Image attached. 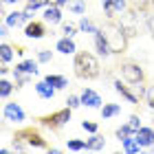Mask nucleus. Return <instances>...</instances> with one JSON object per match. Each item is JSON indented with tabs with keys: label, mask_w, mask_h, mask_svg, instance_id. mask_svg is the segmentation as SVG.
Wrapping results in <instances>:
<instances>
[{
	"label": "nucleus",
	"mask_w": 154,
	"mask_h": 154,
	"mask_svg": "<svg viewBox=\"0 0 154 154\" xmlns=\"http://www.w3.org/2000/svg\"><path fill=\"white\" fill-rule=\"evenodd\" d=\"M13 139H20V141L26 143L29 148H46V139L42 137L38 130H33V128H22V130H18L16 134H13Z\"/></svg>",
	"instance_id": "nucleus-5"
},
{
	"label": "nucleus",
	"mask_w": 154,
	"mask_h": 154,
	"mask_svg": "<svg viewBox=\"0 0 154 154\" xmlns=\"http://www.w3.org/2000/svg\"><path fill=\"white\" fill-rule=\"evenodd\" d=\"M53 60V53L46 51V48H40L38 51V62H51Z\"/></svg>",
	"instance_id": "nucleus-33"
},
{
	"label": "nucleus",
	"mask_w": 154,
	"mask_h": 154,
	"mask_svg": "<svg viewBox=\"0 0 154 154\" xmlns=\"http://www.w3.org/2000/svg\"><path fill=\"white\" fill-rule=\"evenodd\" d=\"M68 9L73 13H84L86 11V2L84 0H73V2H68Z\"/></svg>",
	"instance_id": "nucleus-26"
},
{
	"label": "nucleus",
	"mask_w": 154,
	"mask_h": 154,
	"mask_svg": "<svg viewBox=\"0 0 154 154\" xmlns=\"http://www.w3.org/2000/svg\"><path fill=\"white\" fill-rule=\"evenodd\" d=\"M0 73H2V75H7V73H9V66H7V64H2V68H0Z\"/></svg>",
	"instance_id": "nucleus-39"
},
{
	"label": "nucleus",
	"mask_w": 154,
	"mask_h": 154,
	"mask_svg": "<svg viewBox=\"0 0 154 154\" xmlns=\"http://www.w3.org/2000/svg\"><path fill=\"white\" fill-rule=\"evenodd\" d=\"M82 128L86 130V132H90V134H95V132L99 130V125H97L95 121H88V119H84V121H82Z\"/></svg>",
	"instance_id": "nucleus-29"
},
{
	"label": "nucleus",
	"mask_w": 154,
	"mask_h": 154,
	"mask_svg": "<svg viewBox=\"0 0 154 154\" xmlns=\"http://www.w3.org/2000/svg\"><path fill=\"white\" fill-rule=\"evenodd\" d=\"M77 26H79V31H84V33H95L97 29H99V26H97L93 20H88V18H82Z\"/></svg>",
	"instance_id": "nucleus-22"
},
{
	"label": "nucleus",
	"mask_w": 154,
	"mask_h": 154,
	"mask_svg": "<svg viewBox=\"0 0 154 154\" xmlns=\"http://www.w3.org/2000/svg\"><path fill=\"white\" fill-rule=\"evenodd\" d=\"M103 31H106V35H108L112 53L121 55L125 51V46H128V33H125V29L121 26V22H112V20H110V22L103 26Z\"/></svg>",
	"instance_id": "nucleus-2"
},
{
	"label": "nucleus",
	"mask_w": 154,
	"mask_h": 154,
	"mask_svg": "<svg viewBox=\"0 0 154 154\" xmlns=\"http://www.w3.org/2000/svg\"><path fill=\"white\" fill-rule=\"evenodd\" d=\"M128 125H130L132 130H134V134H137V130L141 128V117H139V115H130V119H128Z\"/></svg>",
	"instance_id": "nucleus-30"
},
{
	"label": "nucleus",
	"mask_w": 154,
	"mask_h": 154,
	"mask_svg": "<svg viewBox=\"0 0 154 154\" xmlns=\"http://www.w3.org/2000/svg\"><path fill=\"white\" fill-rule=\"evenodd\" d=\"M66 106L75 110L77 106H82V97H77V95H68V99H66Z\"/></svg>",
	"instance_id": "nucleus-32"
},
{
	"label": "nucleus",
	"mask_w": 154,
	"mask_h": 154,
	"mask_svg": "<svg viewBox=\"0 0 154 154\" xmlns=\"http://www.w3.org/2000/svg\"><path fill=\"white\" fill-rule=\"evenodd\" d=\"M44 82H48V84H51V86L53 88H66L68 86V79H66V77L64 75H51V73H48L46 77H44Z\"/></svg>",
	"instance_id": "nucleus-18"
},
{
	"label": "nucleus",
	"mask_w": 154,
	"mask_h": 154,
	"mask_svg": "<svg viewBox=\"0 0 154 154\" xmlns=\"http://www.w3.org/2000/svg\"><path fill=\"white\" fill-rule=\"evenodd\" d=\"M101 7H103V13H106V18L112 20L115 13H117V9H115V0H101Z\"/></svg>",
	"instance_id": "nucleus-25"
},
{
	"label": "nucleus",
	"mask_w": 154,
	"mask_h": 154,
	"mask_svg": "<svg viewBox=\"0 0 154 154\" xmlns=\"http://www.w3.org/2000/svg\"><path fill=\"white\" fill-rule=\"evenodd\" d=\"M55 5H60V7H64V5H68V2H73V0H53Z\"/></svg>",
	"instance_id": "nucleus-38"
},
{
	"label": "nucleus",
	"mask_w": 154,
	"mask_h": 154,
	"mask_svg": "<svg viewBox=\"0 0 154 154\" xmlns=\"http://www.w3.org/2000/svg\"><path fill=\"white\" fill-rule=\"evenodd\" d=\"M11 90H13V84H11L9 79H2V82H0V95H2V97H9Z\"/></svg>",
	"instance_id": "nucleus-28"
},
{
	"label": "nucleus",
	"mask_w": 154,
	"mask_h": 154,
	"mask_svg": "<svg viewBox=\"0 0 154 154\" xmlns=\"http://www.w3.org/2000/svg\"><path fill=\"white\" fill-rule=\"evenodd\" d=\"M73 68H75V75L79 79H97L101 75V66H99V60L95 57L93 53L88 51H77L75 53V62H73Z\"/></svg>",
	"instance_id": "nucleus-1"
},
{
	"label": "nucleus",
	"mask_w": 154,
	"mask_h": 154,
	"mask_svg": "<svg viewBox=\"0 0 154 154\" xmlns=\"http://www.w3.org/2000/svg\"><path fill=\"white\" fill-rule=\"evenodd\" d=\"M55 48H57L60 53H64V55H73V53H77V46H75V42H73V38H68V35H64L62 40H57Z\"/></svg>",
	"instance_id": "nucleus-14"
},
{
	"label": "nucleus",
	"mask_w": 154,
	"mask_h": 154,
	"mask_svg": "<svg viewBox=\"0 0 154 154\" xmlns=\"http://www.w3.org/2000/svg\"><path fill=\"white\" fill-rule=\"evenodd\" d=\"M71 115H73V108H62L57 110V112H53V115H44V117H40L38 121L40 125H44V128H51V130H60L62 125H66L68 121H71Z\"/></svg>",
	"instance_id": "nucleus-4"
},
{
	"label": "nucleus",
	"mask_w": 154,
	"mask_h": 154,
	"mask_svg": "<svg viewBox=\"0 0 154 154\" xmlns=\"http://www.w3.org/2000/svg\"><path fill=\"white\" fill-rule=\"evenodd\" d=\"M2 2H5V5H18L20 0H2Z\"/></svg>",
	"instance_id": "nucleus-40"
},
{
	"label": "nucleus",
	"mask_w": 154,
	"mask_h": 154,
	"mask_svg": "<svg viewBox=\"0 0 154 154\" xmlns=\"http://www.w3.org/2000/svg\"><path fill=\"white\" fill-rule=\"evenodd\" d=\"M5 119L7 121H13V123H22L26 119V115H24V110L13 101V103H5Z\"/></svg>",
	"instance_id": "nucleus-8"
},
{
	"label": "nucleus",
	"mask_w": 154,
	"mask_h": 154,
	"mask_svg": "<svg viewBox=\"0 0 154 154\" xmlns=\"http://www.w3.org/2000/svg\"><path fill=\"white\" fill-rule=\"evenodd\" d=\"M121 143H123V150H125V152H130V154L141 152V148H143V145L137 141V137H128V139H123Z\"/></svg>",
	"instance_id": "nucleus-19"
},
{
	"label": "nucleus",
	"mask_w": 154,
	"mask_h": 154,
	"mask_svg": "<svg viewBox=\"0 0 154 154\" xmlns=\"http://www.w3.org/2000/svg\"><path fill=\"white\" fill-rule=\"evenodd\" d=\"M119 112H121V106H119V103H103V108H101V117L103 119L117 117Z\"/></svg>",
	"instance_id": "nucleus-20"
},
{
	"label": "nucleus",
	"mask_w": 154,
	"mask_h": 154,
	"mask_svg": "<svg viewBox=\"0 0 154 154\" xmlns=\"http://www.w3.org/2000/svg\"><path fill=\"white\" fill-rule=\"evenodd\" d=\"M77 29H79V26H75V24H71V22H66L64 26H62V33H64V35H68V38H73L75 33H77Z\"/></svg>",
	"instance_id": "nucleus-31"
},
{
	"label": "nucleus",
	"mask_w": 154,
	"mask_h": 154,
	"mask_svg": "<svg viewBox=\"0 0 154 154\" xmlns=\"http://www.w3.org/2000/svg\"><path fill=\"white\" fill-rule=\"evenodd\" d=\"M132 5H134L137 11H145V9L152 5V0H132Z\"/></svg>",
	"instance_id": "nucleus-34"
},
{
	"label": "nucleus",
	"mask_w": 154,
	"mask_h": 154,
	"mask_svg": "<svg viewBox=\"0 0 154 154\" xmlns=\"http://www.w3.org/2000/svg\"><path fill=\"white\" fill-rule=\"evenodd\" d=\"M16 68L22 71V73H26V75H38V71H40L35 60H24V62H20V64H16Z\"/></svg>",
	"instance_id": "nucleus-17"
},
{
	"label": "nucleus",
	"mask_w": 154,
	"mask_h": 154,
	"mask_svg": "<svg viewBox=\"0 0 154 154\" xmlns=\"http://www.w3.org/2000/svg\"><path fill=\"white\" fill-rule=\"evenodd\" d=\"M117 68H119V73H121V79L125 84H130V86L145 82V73H143V68L139 66L137 62H121Z\"/></svg>",
	"instance_id": "nucleus-3"
},
{
	"label": "nucleus",
	"mask_w": 154,
	"mask_h": 154,
	"mask_svg": "<svg viewBox=\"0 0 154 154\" xmlns=\"http://www.w3.org/2000/svg\"><path fill=\"white\" fill-rule=\"evenodd\" d=\"M48 5H51V0H29V2H26V9L35 11V9H40V7H48Z\"/></svg>",
	"instance_id": "nucleus-27"
},
{
	"label": "nucleus",
	"mask_w": 154,
	"mask_h": 154,
	"mask_svg": "<svg viewBox=\"0 0 154 154\" xmlns=\"http://www.w3.org/2000/svg\"><path fill=\"white\" fill-rule=\"evenodd\" d=\"M145 24H148L150 33L154 35V13H145Z\"/></svg>",
	"instance_id": "nucleus-37"
},
{
	"label": "nucleus",
	"mask_w": 154,
	"mask_h": 154,
	"mask_svg": "<svg viewBox=\"0 0 154 154\" xmlns=\"http://www.w3.org/2000/svg\"><path fill=\"white\" fill-rule=\"evenodd\" d=\"M0 60H2V64H9V62L13 60V46L11 44H5L0 46Z\"/></svg>",
	"instance_id": "nucleus-21"
},
{
	"label": "nucleus",
	"mask_w": 154,
	"mask_h": 154,
	"mask_svg": "<svg viewBox=\"0 0 154 154\" xmlns=\"http://www.w3.org/2000/svg\"><path fill=\"white\" fill-rule=\"evenodd\" d=\"M5 22L9 24L11 29H18L20 24L31 22V11L29 9H24V11H11V13H7V16H5Z\"/></svg>",
	"instance_id": "nucleus-7"
},
{
	"label": "nucleus",
	"mask_w": 154,
	"mask_h": 154,
	"mask_svg": "<svg viewBox=\"0 0 154 154\" xmlns=\"http://www.w3.org/2000/svg\"><path fill=\"white\" fill-rule=\"evenodd\" d=\"M115 9L117 13H125L128 11V0H115Z\"/></svg>",
	"instance_id": "nucleus-36"
},
{
	"label": "nucleus",
	"mask_w": 154,
	"mask_h": 154,
	"mask_svg": "<svg viewBox=\"0 0 154 154\" xmlns=\"http://www.w3.org/2000/svg\"><path fill=\"white\" fill-rule=\"evenodd\" d=\"M145 101H148L150 110H154V86H150L148 90H145Z\"/></svg>",
	"instance_id": "nucleus-35"
},
{
	"label": "nucleus",
	"mask_w": 154,
	"mask_h": 154,
	"mask_svg": "<svg viewBox=\"0 0 154 154\" xmlns=\"http://www.w3.org/2000/svg\"><path fill=\"white\" fill-rule=\"evenodd\" d=\"M137 141L143 145V148H154V125L152 128H145V125H141V128L137 130Z\"/></svg>",
	"instance_id": "nucleus-11"
},
{
	"label": "nucleus",
	"mask_w": 154,
	"mask_h": 154,
	"mask_svg": "<svg viewBox=\"0 0 154 154\" xmlns=\"http://www.w3.org/2000/svg\"><path fill=\"white\" fill-rule=\"evenodd\" d=\"M103 145H106V139L95 132V134L86 141V150H90V152H99V150H103Z\"/></svg>",
	"instance_id": "nucleus-16"
},
{
	"label": "nucleus",
	"mask_w": 154,
	"mask_h": 154,
	"mask_svg": "<svg viewBox=\"0 0 154 154\" xmlns=\"http://www.w3.org/2000/svg\"><path fill=\"white\" fill-rule=\"evenodd\" d=\"M115 134H117L119 141H123V139H128V137H134V130H132L130 125L125 123V125H121V128H117V130H115Z\"/></svg>",
	"instance_id": "nucleus-23"
},
{
	"label": "nucleus",
	"mask_w": 154,
	"mask_h": 154,
	"mask_svg": "<svg viewBox=\"0 0 154 154\" xmlns=\"http://www.w3.org/2000/svg\"><path fill=\"white\" fill-rule=\"evenodd\" d=\"M152 7H154V0H152Z\"/></svg>",
	"instance_id": "nucleus-41"
},
{
	"label": "nucleus",
	"mask_w": 154,
	"mask_h": 154,
	"mask_svg": "<svg viewBox=\"0 0 154 154\" xmlns=\"http://www.w3.org/2000/svg\"><path fill=\"white\" fill-rule=\"evenodd\" d=\"M66 148L71 150V152L86 150V141H82V139H68V141H66Z\"/></svg>",
	"instance_id": "nucleus-24"
},
{
	"label": "nucleus",
	"mask_w": 154,
	"mask_h": 154,
	"mask_svg": "<svg viewBox=\"0 0 154 154\" xmlns=\"http://www.w3.org/2000/svg\"><path fill=\"white\" fill-rule=\"evenodd\" d=\"M79 97H82V106H88V108H101V97H99V93H95L93 88H84Z\"/></svg>",
	"instance_id": "nucleus-10"
},
{
	"label": "nucleus",
	"mask_w": 154,
	"mask_h": 154,
	"mask_svg": "<svg viewBox=\"0 0 154 154\" xmlns=\"http://www.w3.org/2000/svg\"><path fill=\"white\" fill-rule=\"evenodd\" d=\"M115 90L119 95L123 97V99H128L130 103H139V97H137V93H132V90L125 86V82H121V79H117L115 82Z\"/></svg>",
	"instance_id": "nucleus-13"
},
{
	"label": "nucleus",
	"mask_w": 154,
	"mask_h": 154,
	"mask_svg": "<svg viewBox=\"0 0 154 154\" xmlns=\"http://www.w3.org/2000/svg\"><path fill=\"white\" fill-rule=\"evenodd\" d=\"M24 35H26V38H31V40H40V38H44V35H46V24H44V22H40V20H31V22L26 24V29H24Z\"/></svg>",
	"instance_id": "nucleus-9"
},
{
	"label": "nucleus",
	"mask_w": 154,
	"mask_h": 154,
	"mask_svg": "<svg viewBox=\"0 0 154 154\" xmlns=\"http://www.w3.org/2000/svg\"><path fill=\"white\" fill-rule=\"evenodd\" d=\"M55 90H57V88H53L51 84L44 82V79L35 84V93L42 97V99H53V97H55Z\"/></svg>",
	"instance_id": "nucleus-15"
},
{
	"label": "nucleus",
	"mask_w": 154,
	"mask_h": 154,
	"mask_svg": "<svg viewBox=\"0 0 154 154\" xmlns=\"http://www.w3.org/2000/svg\"><path fill=\"white\" fill-rule=\"evenodd\" d=\"M44 22H48V24H57V22H62V7L60 5H48L46 9H44Z\"/></svg>",
	"instance_id": "nucleus-12"
},
{
	"label": "nucleus",
	"mask_w": 154,
	"mask_h": 154,
	"mask_svg": "<svg viewBox=\"0 0 154 154\" xmlns=\"http://www.w3.org/2000/svg\"><path fill=\"white\" fill-rule=\"evenodd\" d=\"M95 46H97V53L101 55V57H108V55H112V48H110V42H108V35L103 29H97L95 33Z\"/></svg>",
	"instance_id": "nucleus-6"
}]
</instances>
